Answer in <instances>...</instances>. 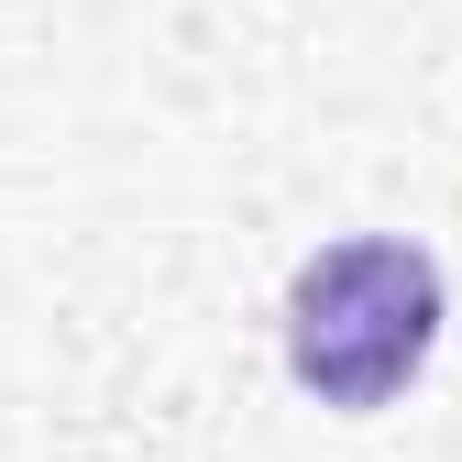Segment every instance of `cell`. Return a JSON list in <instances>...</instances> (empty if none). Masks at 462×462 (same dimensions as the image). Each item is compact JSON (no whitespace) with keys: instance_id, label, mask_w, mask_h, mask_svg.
I'll return each instance as SVG.
<instances>
[{"instance_id":"1","label":"cell","mask_w":462,"mask_h":462,"mask_svg":"<svg viewBox=\"0 0 462 462\" xmlns=\"http://www.w3.org/2000/svg\"><path fill=\"white\" fill-rule=\"evenodd\" d=\"M440 353V264L408 231H353V243H319L286 286V374H298L319 408L374 419L396 408Z\"/></svg>"}]
</instances>
